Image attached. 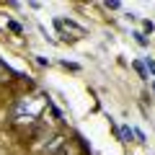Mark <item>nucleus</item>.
<instances>
[{
  "label": "nucleus",
  "instance_id": "9",
  "mask_svg": "<svg viewBox=\"0 0 155 155\" xmlns=\"http://www.w3.org/2000/svg\"><path fill=\"white\" fill-rule=\"evenodd\" d=\"M5 72H8V67H5V65H3V62H0V78L5 75Z\"/></svg>",
  "mask_w": 155,
  "mask_h": 155
},
{
  "label": "nucleus",
  "instance_id": "8",
  "mask_svg": "<svg viewBox=\"0 0 155 155\" xmlns=\"http://www.w3.org/2000/svg\"><path fill=\"white\" fill-rule=\"evenodd\" d=\"M147 70H150V72H153V78H155V62H153V60H150V57H147Z\"/></svg>",
  "mask_w": 155,
  "mask_h": 155
},
{
  "label": "nucleus",
  "instance_id": "2",
  "mask_svg": "<svg viewBox=\"0 0 155 155\" xmlns=\"http://www.w3.org/2000/svg\"><path fill=\"white\" fill-rule=\"evenodd\" d=\"M62 145H65V137H62V134H57V137H52V142L47 145V155H54L57 150L62 147Z\"/></svg>",
  "mask_w": 155,
  "mask_h": 155
},
{
  "label": "nucleus",
  "instance_id": "5",
  "mask_svg": "<svg viewBox=\"0 0 155 155\" xmlns=\"http://www.w3.org/2000/svg\"><path fill=\"white\" fill-rule=\"evenodd\" d=\"M134 70H137L142 78H147V72H145V65H142V62H134Z\"/></svg>",
  "mask_w": 155,
  "mask_h": 155
},
{
  "label": "nucleus",
  "instance_id": "3",
  "mask_svg": "<svg viewBox=\"0 0 155 155\" xmlns=\"http://www.w3.org/2000/svg\"><path fill=\"white\" fill-rule=\"evenodd\" d=\"M119 137H122V142H132V137H134V129L132 127H119Z\"/></svg>",
  "mask_w": 155,
  "mask_h": 155
},
{
  "label": "nucleus",
  "instance_id": "10",
  "mask_svg": "<svg viewBox=\"0 0 155 155\" xmlns=\"http://www.w3.org/2000/svg\"><path fill=\"white\" fill-rule=\"evenodd\" d=\"M153 91H155V80H153Z\"/></svg>",
  "mask_w": 155,
  "mask_h": 155
},
{
  "label": "nucleus",
  "instance_id": "7",
  "mask_svg": "<svg viewBox=\"0 0 155 155\" xmlns=\"http://www.w3.org/2000/svg\"><path fill=\"white\" fill-rule=\"evenodd\" d=\"M8 26H11V31H16V34H21V26H18L16 21H11V23H8Z\"/></svg>",
  "mask_w": 155,
  "mask_h": 155
},
{
  "label": "nucleus",
  "instance_id": "1",
  "mask_svg": "<svg viewBox=\"0 0 155 155\" xmlns=\"http://www.w3.org/2000/svg\"><path fill=\"white\" fill-rule=\"evenodd\" d=\"M54 28L60 34H65V39H83L85 36V28L83 26H78L75 21H70V18H54Z\"/></svg>",
  "mask_w": 155,
  "mask_h": 155
},
{
  "label": "nucleus",
  "instance_id": "6",
  "mask_svg": "<svg viewBox=\"0 0 155 155\" xmlns=\"http://www.w3.org/2000/svg\"><path fill=\"white\" fill-rule=\"evenodd\" d=\"M142 28H145V31L150 34V31H153V28H155V23H153V21H142Z\"/></svg>",
  "mask_w": 155,
  "mask_h": 155
},
{
  "label": "nucleus",
  "instance_id": "4",
  "mask_svg": "<svg viewBox=\"0 0 155 155\" xmlns=\"http://www.w3.org/2000/svg\"><path fill=\"white\" fill-rule=\"evenodd\" d=\"M132 36H134V39H137V44H140V47H147V36H145V34H142V31H134V34H132Z\"/></svg>",
  "mask_w": 155,
  "mask_h": 155
}]
</instances>
